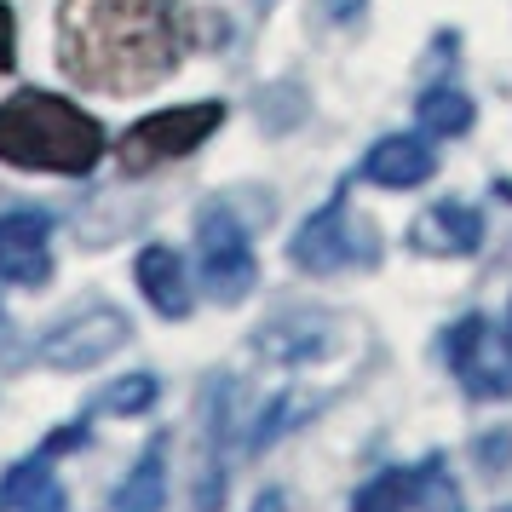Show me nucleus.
I'll return each instance as SVG.
<instances>
[{"mask_svg":"<svg viewBox=\"0 0 512 512\" xmlns=\"http://www.w3.org/2000/svg\"><path fill=\"white\" fill-rule=\"evenodd\" d=\"M75 443H87V426H64V432H52V438H47V455H58V449H75Z\"/></svg>","mask_w":512,"mask_h":512,"instance_id":"obj_20","label":"nucleus"},{"mask_svg":"<svg viewBox=\"0 0 512 512\" xmlns=\"http://www.w3.org/2000/svg\"><path fill=\"white\" fill-rule=\"evenodd\" d=\"M409 501H415L420 512H466L461 489H455V478L443 472V461H426L420 472H409Z\"/></svg>","mask_w":512,"mask_h":512,"instance_id":"obj_15","label":"nucleus"},{"mask_svg":"<svg viewBox=\"0 0 512 512\" xmlns=\"http://www.w3.org/2000/svg\"><path fill=\"white\" fill-rule=\"evenodd\" d=\"M150 403H156V374H127L121 386H110L98 397V409H110V415H139Z\"/></svg>","mask_w":512,"mask_h":512,"instance_id":"obj_16","label":"nucleus"},{"mask_svg":"<svg viewBox=\"0 0 512 512\" xmlns=\"http://www.w3.org/2000/svg\"><path fill=\"white\" fill-rule=\"evenodd\" d=\"M432 173H438V156L426 150V139H409V133H392V139H380L363 156V179L386 190H415Z\"/></svg>","mask_w":512,"mask_h":512,"instance_id":"obj_10","label":"nucleus"},{"mask_svg":"<svg viewBox=\"0 0 512 512\" xmlns=\"http://www.w3.org/2000/svg\"><path fill=\"white\" fill-rule=\"evenodd\" d=\"M47 236H52V219L35 208H18V213H0V277L6 282H35L52 277V254H47Z\"/></svg>","mask_w":512,"mask_h":512,"instance_id":"obj_8","label":"nucleus"},{"mask_svg":"<svg viewBox=\"0 0 512 512\" xmlns=\"http://www.w3.org/2000/svg\"><path fill=\"white\" fill-rule=\"evenodd\" d=\"M323 12L334 18V24H351L357 12H369V0H323Z\"/></svg>","mask_w":512,"mask_h":512,"instance_id":"obj_19","label":"nucleus"},{"mask_svg":"<svg viewBox=\"0 0 512 512\" xmlns=\"http://www.w3.org/2000/svg\"><path fill=\"white\" fill-rule=\"evenodd\" d=\"M409 507V472H380L363 495H357V512H403Z\"/></svg>","mask_w":512,"mask_h":512,"instance_id":"obj_17","label":"nucleus"},{"mask_svg":"<svg viewBox=\"0 0 512 512\" xmlns=\"http://www.w3.org/2000/svg\"><path fill=\"white\" fill-rule=\"evenodd\" d=\"M139 288H144V300L156 305L162 317H185V311H190L185 265H179V254H173V248H162V242L139 254Z\"/></svg>","mask_w":512,"mask_h":512,"instance_id":"obj_11","label":"nucleus"},{"mask_svg":"<svg viewBox=\"0 0 512 512\" xmlns=\"http://www.w3.org/2000/svg\"><path fill=\"white\" fill-rule=\"evenodd\" d=\"M0 501L18 512H64V489L52 478L47 461H18L6 472V489H0Z\"/></svg>","mask_w":512,"mask_h":512,"instance_id":"obj_12","label":"nucleus"},{"mask_svg":"<svg viewBox=\"0 0 512 512\" xmlns=\"http://www.w3.org/2000/svg\"><path fill=\"white\" fill-rule=\"evenodd\" d=\"M185 47L179 0H64L58 12V64L93 93H144L179 70Z\"/></svg>","mask_w":512,"mask_h":512,"instance_id":"obj_1","label":"nucleus"},{"mask_svg":"<svg viewBox=\"0 0 512 512\" xmlns=\"http://www.w3.org/2000/svg\"><path fill=\"white\" fill-rule=\"evenodd\" d=\"M254 512H288V507H282V495H277V489H265V495L254 501Z\"/></svg>","mask_w":512,"mask_h":512,"instance_id":"obj_21","label":"nucleus"},{"mask_svg":"<svg viewBox=\"0 0 512 512\" xmlns=\"http://www.w3.org/2000/svg\"><path fill=\"white\" fill-rule=\"evenodd\" d=\"M507 340H512V323H507Z\"/></svg>","mask_w":512,"mask_h":512,"instance_id":"obj_22","label":"nucleus"},{"mask_svg":"<svg viewBox=\"0 0 512 512\" xmlns=\"http://www.w3.org/2000/svg\"><path fill=\"white\" fill-rule=\"evenodd\" d=\"M449 369L461 374V386L472 397H512V340L472 311L449 328Z\"/></svg>","mask_w":512,"mask_h":512,"instance_id":"obj_7","label":"nucleus"},{"mask_svg":"<svg viewBox=\"0 0 512 512\" xmlns=\"http://www.w3.org/2000/svg\"><path fill=\"white\" fill-rule=\"evenodd\" d=\"M18 58H12V12H6V0H0V75L12 70Z\"/></svg>","mask_w":512,"mask_h":512,"instance_id":"obj_18","label":"nucleus"},{"mask_svg":"<svg viewBox=\"0 0 512 512\" xmlns=\"http://www.w3.org/2000/svg\"><path fill=\"white\" fill-rule=\"evenodd\" d=\"M167 501V443H150L133 478L116 489V512H162Z\"/></svg>","mask_w":512,"mask_h":512,"instance_id":"obj_13","label":"nucleus"},{"mask_svg":"<svg viewBox=\"0 0 512 512\" xmlns=\"http://www.w3.org/2000/svg\"><path fill=\"white\" fill-rule=\"evenodd\" d=\"M501 512H512V507H501Z\"/></svg>","mask_w":512,"mask_h":512,"instance_id":"obj_23","label":"nucleus"},{"mask_svg":"<svg viewBox=\"0 0 512 512\" xmlns=\"http://www.w3.org/2000/svg\"><path fill=\"white\" fill-rule=\"evenodd\" d=\"M409 242H415L420 254H438V259L478 254L484 248V213L461 208V202H438V208H426L409 225Z\"/></svg>","mask_w":512,"mask_h":512,"instance_id":"obj_9","label":"nucleus"},{"mask_svg":"<svg viewBox=\"0 0 512 512\" xmlns=\"http://www.w3.org/2000/svg\"><path fill=\"white\" fill-rule=\"evenodd\" d=\"M104 156V127L58 93H18L0 104V162L41 173H93Z\"/></svg>","mask_w":512,"mask_h":512,"instance_id":"obj_2","label":"nucleus"},{"mask_svg":"<svg viewBox=\"0 0 512 512\" xmlns=\"http://www.w3.org/2000/svg\"><path fill=\"white\" fill-rule=\"evenodd\" d=\"M127 334H133V323L121 317L116 305H87V311L64 317L52 334H41L35 357L52 363V369H93V363H104L110 351L127 346Z\"/></svg>","mask_w":512,"mask_h":512,"instance_id":"obj_6","label":"nucleus"},{"mask_svg":"<svg viewBox=\"0 0 512 512\" xmlns=\"http://www.w3.org/2000/svg\"><path fill=\"white\" fill-rule=\"evenodd\" d=\"M288 259H294L300 271H311V277H334V271H346V265H374V231L351 219V202L334 190L323 208L294 231Z\"/></svg>","mask_w":512,"mask_h":512,"instance_id":"obj_4","label":"nucleus"},{"mask_svg":"<svg viewBox=\"0 0 512 512\" xmlns=\"http://www.w3.org/2000/svg\"><path fill=\"white\" fill-rule=\"evenodd\" d=\"M472 98L461 93V87H432V93L415 98V121L420 133H432V139H461L466 127H472Z\"/></svg>","mask_w":512,"mask_h":512,"instance_id":"obj_14","label":"nucleus"},{"mask_svg":"<svg viewBox=\"0 0 512 512\" xmlns=\"http://www.w3.org/2000/svg\"><path fill=\"white\" fill-rule=\"evenodd\" d=\"M196 259H202V288H208L219 305L248 300L254 288V248H248V231L236 225L231 208H202L196 219Z\"/></svg>","mask_w":512,"mask_h":512,"instance_id":"obj_5","label":"nucleus"},{"mask_svg":"<svg viewBox=\"0 0 512 512\" xmlns=\"http://www.w3.org/2000/svg\"><path fill=\"white\" fill-rule=\"evenodd\" d=\"M219 121H225V104H179V110H156V116H144L139 127H127V139H121V173H150V167L162 162H179L190 150H202L208 133H219Z\"/></svg>","mask_w":512,"mask_h":512,"instance_id":"obj_3","label":"nucleus"}]
</instances>
